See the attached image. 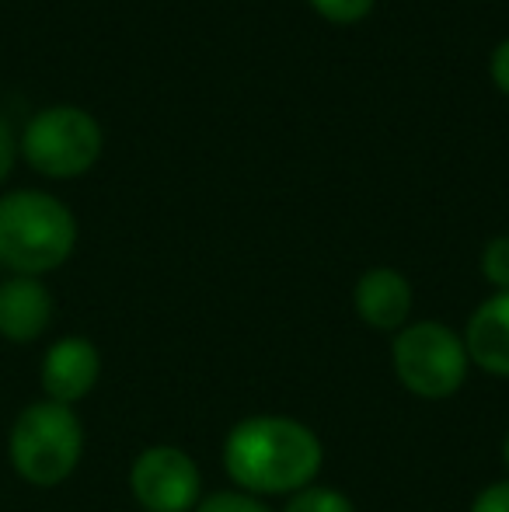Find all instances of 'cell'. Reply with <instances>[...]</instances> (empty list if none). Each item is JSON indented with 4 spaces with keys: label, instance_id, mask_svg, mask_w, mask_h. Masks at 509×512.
<instances>
[{
    "label": "cell",
    "instance_id": "cell-1",
    "mask_svg": "<svg viewBox=\"0 0 509 512\" xmlns=\"http://www.w3.org/2000/svg\"><path fill=\"white\" fill-rule=\"evenodd\" d=\"M325 464L318 432L290 415H248L224 439V471L248 495H297Z\"/></svg>",
    "mask_w": 509,
    "mask_h": 512
},
{
    "label": "cell",
    "instance_id": "cell-2",
    "mask_svg": "<svg viewBox=\"0 0 509 512\" xmlns=\"http://www.w3.org/2000/svg\"><path fill=\"white\" fill-rule=\"evenodd\" d=\"M77 248V216L63 199L39 189L0 196V265L14 276L42 279L67 265Z\"/></svg>",
    "mask_w": 509,
    "mask_h": 512
},
{
    "label": "cell",
    "instance_id": "cell-3",
    "mask_svg": "<svg viewBox=\"0 0 509 512\" xmlns=\"http://www.w3.org/2000/svg\"><path fill=\"white\" fill-rule=\"evenodd\" d=\"M7 457L32 488H56L77 471L84 457V425L70 405L32 401L18 411L7 432Z\"/></svg>",
    "mask_w": 509,
    "mask_h": 512
},
{
    "label": "cell",
    "instance_id": "cell-4",
    "mask_svg": "<svg viewBox=\"0 0 509 512\" xmlns=\"http://www.w3.org/2000/svg\"><path fill=\"white\" fill-rule=\"evenodd\" d=\"M391 370L412 398L447 401L471 373L468 345L443 321L405 324L391 338Z\"/></svg>",
    "mask_w": 509,
    "mask_h": 512
},
{
    "label": "cell",
    "instance_id": "cell-5",
    "mask_svg": "<svg viewBox=\"0 0 509 512\" xmlns=\"http://www.w3.org/2000/svg\"><path fill=\"white\" fill-rule=\"evenodd\" d=\"M102 147V122L81 105H49L35 112L18 143L28 168L56 182L88 175L102 157Z\"/></svg>",
    "mask_w": 509,
    "mask_h": 512
},
{
    "label": "cell",
    "instance_id": "cell-6",
    "mask_svg": "<svg viewBox=\"0 0 509 512\" xmlns=\"http://www.w3.org/2000/svg\"><path fill=\"white\" fill-rule=\"evenodd\" d=\"M129 492L143 512H192L203 499V474L189 450L154 443L136 453L129 467Z\"/></svg>",
    "mask_w": 509,
    "mask_h": 512
},
{
    "label": "cell",
    "instance_id": "cell-7",
    "mask_svg": "<svg viewBox=\"0 0 509 512\" xmlns=\"http://www.w3.org/2000/svg\"><path fill=\"white\" fill-rule=\"evenodd\" d=\"M98 377H102V352L84 335L56 338L39 366V384L46 401L70 405V408L95 391Z\"/></svg>",
    "mask_w": 509,
    "mask_h": 512
},
{
    "label": "cell",
    "instance_id": "cell-8",
    "mask_svg": "<svg viewBox=\"0 0 509 512\" xmlns=\"http://www.w3.org/2000/svg\"><path fill=\"white\" fill-rule=\"evenodd\" d=\"M56 314V300L42 279L11 276L0 283V338L11 345L39 342Z\"/></svg>",
    "mask_w": 509,
    "mask_h": 512
},
{
    "label": "cell",
    "instance_id": "cell-9",
    "mask_svg": "<svg viewBox=\"0 0 509 512\" xmlns=\"http://www.w3.org/2000/svg\"><path fill=\"white\" fill-rule=\"evenodd\" d=\"M412 300V283L398 269H391V265H374L353 286L356 317L367 328L387 331V335H394V331H401L408 324Z\"/></svg>",
    "mask_w": 509,
    "mask_h": 512
},
{
    "label": "cell",
    "instance_id": "cell-10",
    "mask_svg": "<svg viewBox=\"0 0 509 512\" xmlns=\"http://www.w3.org/2000/svg\"><path fill=\"white\" fill-rule=\"evenodd\" d=\"M464 345L471 366L485 370L489 377L509 380V293H492L471 310Z\"/></svg>",
    "mask_w": 509,
    "mask_h": 512
},
{
    "label": "cell",
    "instance_id": "cell-11",
    "mask_svg": "<svg viewBox=\"0 0 509 512\" xmlns=\"http://www.w3.org/2000/svg\"><path fill=\"white\" fill-rule=\"evenodd\" d=\"M283 512H356L353 499L349 495H342L339 488H328V485H307L304 492L290 495L286 499Z\"/></svg>",
    "mask_w": 509,
    "mask_h": 512
},
{
    "label": "cell",
    "instance_id": "cell-12",
    "mask_svg": "<svg viewBox=\"0 0 509 512\" xmlns=\"http://www.w3.org/2000/svg\"><path fill=\"white\" fill-rule=\"evenodd\" d=\"M482 276L496 293H509V234L492 237L482 248Z\"/></svg>",
    "mask_w": 509,
    "mask_h": 512
},
{
    "label": "cell",
    "instance_id": "cell-13",
    "mask_svg": "<svg viewBox=\"0 0 509 512\" xmlns=\"http://www.w3.org/2000/svg\"><path fill=\"white\" fill-rule=\"evenodd\" d=\"M311 11L318 18H325L328 25H360L370 11H374L377 0H307Z\"/></svg>",
    "mask_w": 509,
    "mask_h": 512
},
{
    "label": "cell",
    "instance_id": "cell-14",
    "mask_svg": "<svg viewBox=\"0 0 509 512\" xmlns=\"http://www.w3.org/2000/svg\"><path fill=\"white\" fill-rule=\"evenodd\" d=\"M192 512H272V509L258 495H248L241 488H224V492L203 495Z\"/></svg>",
    "mask_w": 509,
    "mask_h": 512
},
{
    "label": "cell",
    "instance_id": "cell-15",
    "mask_svg": "<svg viewBox=\"0 0 509 512\" xmlns=\"http://www.w3.org/2000/svg\"><path fill=\"white\" fill-rule=\"evenodd\" d=\"M468 512H509V481H496V485L482 488Z\"/></svg>",
    "mask_w": 509,
    "mask_h": 512
},
{
    "label": "cell",
    "instance_id": "cell-16",
    "mask_svg": "<svg viewBox=\"0 0 509 512\" xmlns=\"http://www.w3.org/2000/svg\"><path fill=\"white\" fill-rule=\"evenodd\" d=\"M489 77H492V84H496V88L509 98V39H503L496 49H492V56H489Z\"/></svg>",
    "mask_w": 509,
    "mask_h": 512
},
{
    "label": "cell",
    "instance_id": "cell-17",
    "mask_svg": "<svg viewBox=\"0 0 509 512\" xmlns=\"http://www.w3.org/2000/svg\"><path fill=\"white\" fill-rule=\"evenodd\" d=\"M14 157H18V140H14L11 122H7L4 115H0V185L7 182V175H11Z\"/></svg>",
    "mask_w": 509,
    "mask_h": 512
},
{
    "label": "cell",
    "instance_id": "cell-18",
    "mask_svg": "<svg viewBox=\"0 0 509 512\" xmlns=\"http://www.w3.org/2000/svg\"><path fill=\"white\" fill-rule=\"evenodd\" d=\"M503 464H506V471H509V432H506V439H503Z\"/></svg>",
    "mask_w": 509,
    "mask_h": 512
}]
</instances>
